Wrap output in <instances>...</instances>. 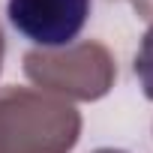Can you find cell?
Instances as JSON below:
<instances>
[{
	"label": "cell",
	"instance_id": "1",
	"mask_svg": "<svg viewBox=\"0 0 153 153\" xmlns=\"http://www.w3.org/2000/svg\"><path fill=\"white\" fill-rule=\"evenodd\" d=\"M81 138V111L36 87L0 90V153H69Z\"/></svg>",
	"mask_w": 153,
	"mask_h": 153
},
{
	"label": "cell",
	"instance_id": "4",
	"mask_svg": "<svg viewBox=\"0 0 153 153\" xmlns=\"http://www.w3.org/2000/svg\"><path fill=\"white\" fill-rule=\"evenodd\" d=\"M135 75H138V84H141L144 96L153 102V27L144 33L141 48L135 54Z\"/></svg>",
	"mask_w": 153,
	"mask_h": 153
},
{
	"label": "cell",
	"instance_id": "2",
	"mask_svg": "<svg viewBox=\"0 0 153 153\" xmlns=\"http://www.w3.org/2000/svg\"><path fill=\"white\" fill-rule=\"evenodd\" d=\"M24 75L36 90L66 102H96L117 81L114 54L96 42H72L63 48H33L24 54Z\"/></svg>",
	"mask_w": 153,
	"mask_h": 153
},
{
	"label": "cell",
	"instance_id": "7",
	"mask_svg": "<svg viewBox=\"0 0 153 153\" xmlns=\"http://www.w3.org/2000/svg\"><path fill=\"white\" fill-rule=\"evenodd\" d=\"M93 153H126V150H114V147H99V150H93Z\"/></svg>",
	"mask_w": 153,
	"mask_h": 153
},
{
	"label": "cell",
	"instance_id": "5",
	"mask_svg": "<svg viewBox=\"0 0 153 153\" xmlns=\"http://www.w3.org/2000/svg\"><path fill=\"white\" fill-rule=\"evenodd\" d=\"M132 6H135L138 18H144V21L153 24V0H132Z\"/></svg>",
	"mask_w": 153,
	"mask_h": 153
},
{
	"label": "cell",
	"instance_id": "6",
	"mask_svg": "<svg viewBox=\"0 0 153 153\" xmlns=\"http://www.w3.org/2000/svg\"><path fill=\"white\" fill-rule=\"evenodd\" d=\"M3 54H6V42H3V33H0V69H3Z\"/></svg>",
	"mask_w": 153,
	"mask_h": 153
},
{
	"label": "cell",
	"instance_id": "3",
	"mask_svg": "<svg viewBox=\"0 0 153 153\" xmlns=\"http://www.w3.org/2000/svg\"><path fill=\"white\" fill-rule=\"evenodd\" d=\"M93 0H9L12 27L39 48H63L78 39Z\"/></svg>",
	"mask_w": 153,
	"mask_h": 153
}]
</instances>
